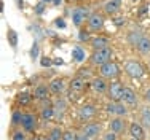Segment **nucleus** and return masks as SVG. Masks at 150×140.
<instances>
[{"mask_svg": "<svg viewBox=\"0 0 150 140\" xmlns=\"http://www.w3.org/2000/svg\"><path fill=\"white\" fill-rule=\"evenodd\" d=\"M56 64H59V65H62V64H64V61H62V59H58V61H56Z\"/></svg>", "mask_w": 150, "mask_h": 140, "instance_id": "obj_38", "label": "nucleus"}, {"mask_svg": "<svg viewBox=\"0 0 150 140\" xmlns=\"http://www.w3.org/2000/svg\"><path fill=\"white\" fill-rule=\"evenodd\" d=\"M42 11H43V3H38V5H37V13L40 14Z\"/></svg>", "mask_w": 150, "mask_h": 140, "instance_id": "obj_35", "label": "nucleus"}, {"mask_svg": "<svg viewBox=\"0 0 150 140\" xmlns=\"http://www.w3.org/2000/svg\"><path fill=\"white\" fill-rule=\"evenodd\" d=\"M83 134L90 139H96L101 134V124L99 123H88L86 126L83 127Z\"/></svg>", "mask_w": 150, "mask_h": 140, "instance_id": "obj_13", "label": "nucleus"}, {"mask_svg": "<svg viewBox=\"0 0 150 140\" xmlns=\"http://www.w3.org/2000/svg\"><path fill=\"white\" fill-rule=\"evenodd\" d=\"M48 91H50V88H46V86L40 84V86H37V88H35L34 97L38 99V100H45L46 97H48Z\"/></svg>", "mask_w": 150, "mask_h": 140, "instance_id": "obj_18", "label": "nucleus"}, {"mask_svg": "<svg viewBox=\"0 0 150 140\" xmlns=\"http://www.w3.org/2000/svg\"><path fill=\"white\" fill-rule=\"evenodd\" d=\"M37 56H38V45H37V43H34V45H32V49H30V57L35 61V57H37Z\"/></svg>", "mask_w": 150, "mask_h": 140, "instance_id": "obj_32", "label": "nucleus"}, {"mask_svg": "<svg viewBox=\"0 0 150 140\" xmlns=\"http://www.w3.org/2000/svg\"><path fill=\"white\" fill-rule=\"evenodd\" d=\"M144 97H145V100H147V102H150V88L145 91V96H144Z\"/></svg>", "mask_w": 150, "mask_h": 140, "instance_id": "obj_36", "label": "nucleus"}, {"mask_svg": "<svg viewBox=\"0 0 150 140\" xmlns=\"http://www.w3.org/2000/svg\"><path fill=\"white\" fill-rule=\"evenodd\" d=\"M91 88L94 92H107V89H109V83L105 81V78L102 77H98V78H93L91 81Z\"/></svg>", "mask_w": 150, "mask_h": 140, "instance_id": "obj_12", "label": "nucleus"}, {"mask_svg": "<svg viewBox=\"0 0 150 140\" xmlns=\"http://www.w3.org/2000/svg\"><path fill=\"white\" fill-rule=\"evenodd\" d=\"M13 124H21V121H23V113L19 112H15L13 113V118H11Z\"/></svg>", "mask_w": 150, "mask_h": 140, "instance_id": "obj_30", "label": "nucleus"}, {"mask_svg": "<svg viewBox=\"0 0 150 140\" xmlns=\"http://www.w3.org/2000/svg\"><path fill=\"white\" fill-rule=\"evenodd\" d=\"M96 115V108L93 105H90V103H86V105H83L80 110H78V118H80L81 121H88L91 120L93 116Z\"/></svg>", "mask_w": 150, "mask_h": 140, "instance_id": "obj_14", "label": "nucleus"}, {"mask_svg": "<svg viewBox=\"0 0 150 140\" xmlns=\"http://www.w3.org/2000/svg\"><path fill=\"white\" fill-rule=\"evenodd\" d=\"M72 56H74V59L77 61V62H81V61L85 59V53H83V49L81 48H74V51H72Z\"/></svg>", "mask_w": 150, "mask_h": 140, "instance_id": "obj_26", "label": "nucleus"}, {"mask_svg": "<svg viewBox=\"0 0 150 140\" xmlns=\"http://www.w3.org/2000/svg\"><path fill=\"white\" fill-rule=\"evenodd\" d=\"M51 59H46V57H43V59H42V65H43V67H50V65H51Z\"/></svg>", "mask_w": 150, "mask_h": 140, "instance_id": "obj_33", "label": "nucleus"}, {"mask_svg": "<svg viewBox=\"0 0 150 140\" xmlns=\"http://www.w3.org/2000/svg\"><path fill=\"white\" fill-rule=\"evenodd\" d=\"M105 110L112 115H117V116H125L128 113V108L123 102H112V100H109V103L105 105Z\"/></svg>", "mask_w": 150, "mask_h": 140, "instance_id": "obj_5", "label": "nucleus"}, {"mask_svg": "<svg viewBox=\"0 0 150 140\" xmlns=\"http://www.w3.org/2000/svg\"><path fill=\"white\" fill-rule=\"evenodd\" d=\"M88 27L93 32H99L102 27H104V16L99 13H94L88 18Z\"/></svg>", "mask_w": 150, "mask_h": 140, "instance_id": "obj_7", "label": "nucleus"}, {"mask_svg": "<svg viewBox=\"0 0 150 140\" xmlns=\"http://www.w3.org/2000/svg\"><path fill=\"white\" fill-rule=\"evenodd\" d=\"M137 51L142 53V54H147V53H150V38L147 37H142V40L137 43Z\"/></svg>", "mask_w": 150, "mask_h": 140, "instance_id": "obj_19", "label": "nucleus"}, {"mask_svg": "<svg viewBox=\"0 0 150 140\" xmlns=\"http://www.w3.org/2000/svg\"><path fill=\"white\" fill-rule=\"evenodd\" d=\"M43 2H50V0H43Z\"/></svg>", "mask_w": 150, "mask_h": 140, "instance_id": "obj_41", "label": "nucleus"}, {"mask_svg": "<svg viewBox=\"0 0 150 140\" xmlns=\"http://www.w3.org/2000/svg\"><path fill=\"white\" fill-rule=\"evenodd\" d=\"M78 140H91L90 137H86L85 134H81V135H78Z\"/></svg>", "mask_w": 150, "mask_h": 140, "instance_id": "obj_37", "label": "nucleus"}, {"mask_svg": "<svg viewBox=\"0 0 150 140\" xmlns=\"http://www.w3.org/2000/svg\"><path fill=\"white\" fill-rule=\"evenodd\" d=\"M133 140H136V139H133Z\"/></svg>", "mask_w": 150, "mask_h": 140, "instance_id": "obj_42", "label": "nucleus"}, {"mask_svg": "<svg viewBox=\"0 0 150 140\" xmlns=\"http://www.w3.org/2000/svg\"><path fill=\"white\" fill-rule=\"evenodd\" d=\"M45 140H51V139H50V137H48V139H45Z\"/></svg>", "mask_w": 150, "mask_h": 140, "instance_id": "obj_40", "label": "nucleus"}, {"mask_svg": "<svg viewBox=\"0 0 150 140\" xmlns=\"http://www.w3.org/2000/svg\"><path fill=\"white\" fill-rule=\"evenodd\" d=\"M88 18L90 16H88V11L85 8H75L72 11V23H74V26H77V27H80Z\"/></svg>", "mask_w": 150, "mask_h": 140, "instance_id": "obj_9", "label": "nucleus"}, {"mask_svg": "<svg viewBox=\"0 0 150 140\" xmlns=\"http://www.w3.org/2000/svg\"><path fill=\"white\" fill-rule=\"evenodd\" d=\"M125 72L126 75H129L131 78H141L144 75V67L137 62V61H128L125 64Z\"/></svg>", "mask_w": 150, "mask_h": 140, "instance_id": "obj_4", "label": "nucleus"}, {"mask_svg": "<svg viewBox=\"0 0 150 140\" xmlns=\"http://www.w3.org/2000/svg\"><path fill=\"white\" fill-rule=\"evenodd\" d=\"M120 10V0H109L104 5V11L107 14H115Z\"/></svg>", "mask_w": 150, "mask_h": 140, "instance_id": "obj_17", "label": "nucleus"}, {"mask_svg": "<svg viewBox=\"0 0 150 140\" xmlns=\"http://www.w3.org/2000/svg\"><path fill=\"white\" fill-rule=\"evenodd\" d=\"M53 116H54V107L53 105H48L42 110V118L43 120H51Z\"/></svg>", "mask_w": 150, "mask_h": 140, "instance_id": "obj_24", "label": "nucleus"}, {"mask_svg": "<svg viewBox=\"0 0 150 140\" xmlns=\"http://www.w3.org/2000/svg\"><path fill=\"white\" fill-rule=\"evenodd\" d=\"M62 134H64V132H61L59 127H54V129L50 131V139H51V140H61V139H62Z\"/></svg>", "mask_w": 150, "mask_h": 140, "instance_id": "obj_27", "label": "nucleus"}, {"mask_svg": "<svg viewBox=\"0 0 150 140\" xmlns=\"http://www.w3.org/2000/svg\"><path fill=\"white\" fill-rule=\"evenodd\" d=\"M120 102H123L125 105H134L137 102V96H136V92L131 88H123V94H121Z\"/></svg>", "mask_w": 150, "mask_h": 140, "instance_id": "obj_11", "label": "nucleus"}, {"mask_svg": "<svg viewBox=\"0 0 150 140\" xmlns=\"http://www.w3.org/2000/svg\"><path fill=\"white\" fill-rule=\"evenodd\" d=\"M91 45H93V48H94V49L107 48V46H109V40L104 38V37H96V38H93V40H91Z\"/></svg>", "mask_w": 150, "mask_h": 140, "instance_id": "obj_20", "label": "nucleus"}, {"mask_svg": "<svg viewBox=\"0 0 150 140\" xmlns=\"http://www.w3.org/2000/svg\"><path fill=\"white\" fill-rule=\"evenodd\" d=\"M11 140H26V134H23L21 131H16L15 134H13Z\"/></svg>", "mask_w": 150, "mask_h": 140, "instance_id": "obj_31", "label": "nucleus"}, {"mask_svg": "<svg viewBox=\"0 0 150 140\" xmlns=\"http://www.w3.org/2000/svg\"><path fill=\"white\" fill-rule=\"evenodd\" d=\"M141 121H142V126L150 127V108H144V110H142Z\"/></svg>", "mask_w": 150, "mask_h": 140, "instance_id": "obj_25", "label": "nucleus"}, {"mask_svg": "<svg viewBox=\"0 0 150 140\" xmlns=\"http://www.w3.org/2000/svg\"><path fill=\"white\" fill-rule=\"evenodd\" d=\"M56 26H58V27H66V23L59 18V19H56Z\"/></svg>", "mask_w": 150, "mask_h": 140, "instance_id": "obj_34", "label": "nucleus"}, {"mask_svg": "<svg viewBox=\"0 0 150 140\" xmlns=\"http://www.w3.org/2000/svg\"><path fill=\"white\" fill-rule=\"evenodd\" d=\"M85 88H86V80L81 77H77L74 78L72 81H70V97L74 99L75 94H80V92L85 91ZM77 97V96H75Z\"/></svg>", "mask_w": 150, "mask_h": 140, "instance_id": "obj_6", "label": "nucleus"}, {"mask_svg": "<svg viewBox=\"0 0 150 140\" xmlns=\"http://www.w3.org/2000/svg\"><path fill=\"white\" fill-rule=\"evenodd\" d=\"M102 140H118V134L113 131H109L104 134V137H102Z\"/></svg>", "mask_w": 150, "mask_h": 140, "instance_id": "obj_29", "label": "nucleus"}, {"mask_svg": "<svg viewBox=\"0 0 150 140\" xmlns=\"http://www.w3.org/2000/svg\"><path fill=\"white\" fill-rule=\"evenodd\" d=\"M123 88L121 81H112L109 83V89H107V97L112 102H120L121 100V94H123Z\"/></svg>", "mask_w": 150, "mask_h": 140, "instance_id": "obj_3", "label": "nucleus"}, {"mask_svg": "<svg viewBox=\"0 0 150 140\" xmlns=\"http://www.w3.org/2000/svg\"><path fill=\"white\" fill-rule=\"evenodd\" d=\"M61 140H78V135L75 134V132H72V131H66L62 134V139Z\"/></svg>", "mask_w": 150, "mask_h": 140, "instance_id": "obj_28", "label": "nucleus"}, {"mask_svg": "<svg viewBox=\"0 0 150 140\" xmlns=\"http://www.w3.org/2000/svg\"><path fill=\"white\" fill-rule=\"evenodd\" d=\"M142 37H144V35H142L139 30H133V32H129V35H128V42H129L133 46H137V43L142 40Z\"/></svg>", "mask_w": 150, "mask_h": 140, "instance_id": "obj_22", "label": "nucleus"}, {"mask_svg": "<svg viewBox=\"0 0 150 140\" xmlns=\"http://www.w3.org/2000/svg\"><path fill=\"white\" fill-rule=\"evenodd\" d=\"M99 73H101L102 78H109V80H112V78H117L120 75V67L118 64H115L113 61H110V62L104 64V65L99 67Z\"/></svg>", "mask_w": 150, "mask_h": 140, "instance_id": "obj_2", "label": "nucleus"}, {"mask_svg": "<svg viewBox=\"0 0 150 140\" xmlns=\"http://www.w3.org/2000/svg\"><path fill=\"white\" fill-rule=\"evenodd\" d=\"M32 100V96L27 94V92H21L19 96H18V103L19 105H29Z\"/></svg>", "mask_w": 150, "mask_h": 140, "instance_id": "obj_23", "label": "nucleus"}, {"mask_svg": "<svg viewBox=\"0 0 150 140\" xmlns=\"http://www.w3.org/2000/svg\"><path fill=\"white\" fill-rule=\"evenodd\" d=\"M32 140H42V139H32Z\"/></svg>", "mask_w": 150, "mask_h": 140, "instance_id": "obj_39", "label": "nucleus"}, {"mask_svg": "<svg viewBox=\"0 0 150 140\" xmlns=\"http://www.w3.org/2000/svg\"><path fill=\"white\" fill-rule=\"evenodd\" d=\"M21 124H23V129L26 132H32L35 129V124H37V118H35V115H32V113H24Z\"/></svg>", "mask_w": 150, "mask_h": 140, "instance_id": "obj_10", "label": "nucleus"}, {"mask_svg": "<svg viewBox=\"0 0 150 140\" xmlns=\"http://www.w3.org/2000/svg\"><path fill=\"white\" fill-rule=\"evenodd\" d=\"M109 127H110V131H113V132H117V134H120V132H123V129H125V121L121 120V116L113 118V120L109 123Z\"/></svg>", "mask_w": 150, "mask_h": 140, "instance_id": "obj_16", "label": "nucleus"}, {"mask_svg": "<svg viewBox=\"0 0 150 140\" xmlns=\"http://www.w3.org/2000/svg\"><path fill=\"white\" fill-rule=\"evenodd\" d=\"M48 88H50V92H53V94H61L66 88V84H64L62 78H54V80H51Z\"/></svg>", "mask_w": 150, "mask_h": 140, "instance_id": "obj_15", "label": "nucleus"}, {"mask_svg": "<svg viewBox=\"0 0 150 140\" xmlns=\"http://www.w3.org/2000/svg\"><path fill=\"white\" fill-rule=\"evenodd\" d=\"M112 48L107 46V48H101V49H94L91 54V62L96 64V65H104V64L110 62L112 61Z\"/></svg>", "mask_w": 150, "mask_h": 140, "instance_id": "obj_1", "label": "nucleus"}, {"mask_svg": "<svg viewBox=\"0 0 150 140\" xmlns=\"http://www.w3.org/2000/svg\"><path fill=\"white\" fill-rule=\"evenodd\" d=\"M129 134H131V139H136V140H145V129L141 123H131L129 124Z\"/></svg>", "mask_w": 150, "mask_h": 140, "instance_id": "obj_8", "label": "nucleus"}, {"mask_svg": "<svg viewBox=\"0 0 150 140\" xmlns=\"http://www.w3.org/2000/svg\"><path fill=\"white\" fill-rule=\"evenodd\" d=\"M6 38H8V43L13 49L18 48V32L15 29H8V34H6Z\"/></svg>", "mask_w": 150, "mask_h": 140, "instance_id": "obj_21", "label": "nucleus"}]
</instances>
